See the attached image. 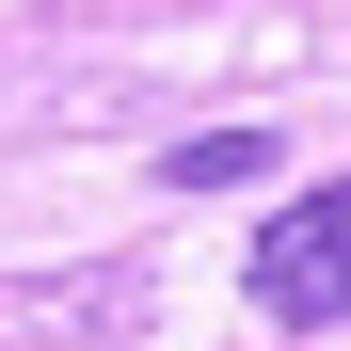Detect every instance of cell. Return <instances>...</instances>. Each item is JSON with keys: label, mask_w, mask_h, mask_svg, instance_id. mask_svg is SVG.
Wrapping results in <instances>:
<instances>
[{"label": "cell", "mask_w": 351, "mask_h": 351, "mask_svg": "<svg viewBox=\"0 0 351 351\" xmlns=\"http://www.w3.org/2000/svg\"><path fill=\"white\" fill-rule=\"evenodd\" d=\"M256 160H271V128H192V144H160L176 192H223V176H256Z\"/></svg>", "instance_id": "cell-2"}, {"label": "cell", "mask_w": 351, "mask_h": 351, "mask_svg": "<svg viewBox=\"0 0 351 351\" xmlns=\"http://www.w3.org/2000/svg\"><path fill=\"white\" fill-rule=\"evenodd\" d=\"M256 319H287V335L351 319V176L271 208V240H256Z\"/></svg>", "instance_id": "cell-1"}]
</instances>
